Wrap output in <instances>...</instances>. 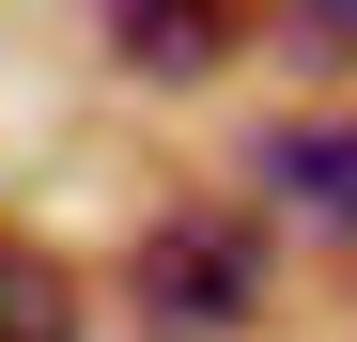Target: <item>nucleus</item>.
Masks as SVG:
<instances>
[{
    "label": "nucleus",
    "instance_id": "nucleus-4",
    "mask_svg": "<svg viewBox=\"0 0 357 342\" xmlns=\"http://www.w3.org/2000/svg\"><path fill=\"white\" fill-rule=\"evenodd\" d=\"M0 342H78V280L31 234H0Z\"/></svg>",
    "mask_w": 357,
    "mask_h": 342
},
{
    "label": "nucleus",
    "instance_id": "nucleus-2",
    "mask_svg": "<svg viewBox=\"0 0 357 342\" xmlns=\"http://www.w3.org/2000/svg\"><path fill=\"white\" fill-rule=\"evenodd\" d=\"M109 47H125L140 78H218V47H233V0H109Z\"/></svg>",
    "mask_w": 357,
    "mask_h": 342
},
{
    "label": "nucleus",
    "instance_id": "nucleus-1",
    "mask_svg": "<svg viewBox=\"0 0 357 342\" xmlns=\"http://www.w3.org/2000/svg\"><path fill=\"white\" fill-rule=\"evenodd\" d=\"M249 296H264V234L249 218H155L140 234V311L155 327L218 342V327H249Z\"/></svg>",
    "mask_w": 357,
    "mask_h": 342
},
{
    "label": "nucleus",
    "instance_id": "nucleus-3",
    "mask_svg": "<svg viewBox=\"0 0 357 342\" xmlns=\"http://www.w3.org/2000/svg\"><path fill=\"white\" fill-rule=\"evenodd\" d=\"M264 187L295 218H326V234H357V125H280L264 140Z\"/></svg>",
    "mask_w": 357,
    "mask_h": 342
}]
</instances>
